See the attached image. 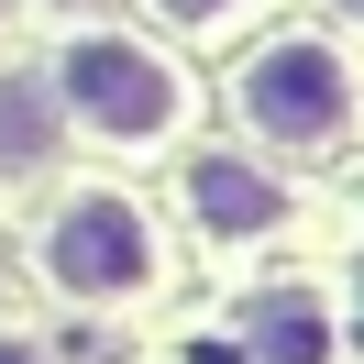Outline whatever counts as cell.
I'll list each match as a JSON object with an SVG mask.
<instances>
[{"instance_id":"3957f363","label":"cell","mask_w":364,"mask_h":364,"mask_svg":"<svg viewBox=\"0 0 364 364\" xmlns=\"http://www.w3.org/2000/svg\"><path fill=\"white\" fill-rule=\"evenodd\" d=\"M45 265H55V287H67V298H133L144 276H155V232H144V210H133V199L89 188V199L55 210Z\"/></svg>"},{"instance_id":"ba28073f","label":"cell","mask_w":364,"mask_h":364,"mask_svg":"<svg viewBox=\"0 0 364 364\" xmlns=\"http://www.w3.org/2000/svg\"><path fill=\"white\" fill-rule=\"evenodd\" d=\"M0 364H45V353H33V342H0Z\"/></svg>"},{"instance_id":"52a82bcc","label":"cell","mask_w":364,"mask_h":364,"mask_svg":"<svg viewBox=\"0 0 364 364\" xmlns=\"http://www.w3.org/2000/svg\"><path fill=\"white\" fill-rule=\"evenodd\" d=\"M166 11H177V23H221L232 0H166Z\"/></svg>"},{"instance_id":"6da1fadb","label":"cell","mask_w":364,"mask_h":364,"mask_svg":"<svg viewBox=\"0 0 364 364\" xmlns=\"http://www.w3.org/2000/svg\"><path fill=\"white\" fill-rule=\"evenodd\" d=\"M55 100H67L89 133L144 144V133L177 122V67H166L155 45H133V33H77V45L55 55Z\"/></svg>"},{"instance_id":"5b68a950","label":"cell","mask_w":364,"mask_h":364,"mask_svg":"<svg viewBox=\"0 0 364 364\" xmlns=\"http://www.w3.org/2000/svg\"><path fill=\"white\" fill-rule=\"evenodd\" d=\"M254 353L265 364H309L320 353V309L309 298H265V309H254Z\"/></svg>"},{"instance_id":"7a4b0ae2","label":"cell","mask_w":364,"mask_h":364,"mask_svg":"<svg viewBox=\"0 0 364 364\" xmlns=\"http://www.w3.org/2000/svg\"><path fill=\"white\" fill-rule=\"evenodd\" d=\"M342 111H353V77H342V55L309 45V33H287V45H265L243 67V122L265 144H331Z\"/></svg>"},{"instance_id":"277c9868","label":"cell","mask_w":364,"mask_h":364,"mask_svg":"<svg viewBox=\"0 0 364 364\" xmlns=\"http://www.w3.org/2000/svg\"><path fill=\"white\" fill-rule=\"evenodd\" d=\"M188 199H199L210 232H265L276 210H287L276 177H254V166H232V155H199V166H188Z\"/></svg>"},{"instance_id":"8992f818","label":"cell","mask_w":364,"mask_h":364,"mask_svg":"<svg viewBox=\"0 0 364 364\" xmlns=\"http://www.w3.org/2000/svg\"><path fill=\"white\" fill-rule=\"evenodd\" d=\"M55 144V122H45V100L33 89H0V166H33Z\"/></svg>"}]
</instances>
